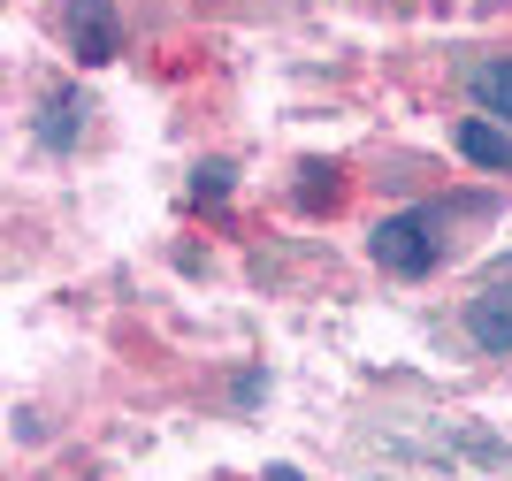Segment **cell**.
I'll use <instances>...</instances> for the list:
<instances>
[{
	"label": "cell",
	"mask_w": 512,
	"mask_h": 481,
	"mask_svg": "<svg viewBox=\"0 0 512 481\" xmlns=\"http://www.w3.org/2000/svg\"><path fill=\"white\" fill-rule=\"evenodd\" d=\"M77 130H85V92H54V100L39 107V146L69 153V146H77Z\"/></svg>",
	"instance_id": "cell-5"
},
{
	"label": "cell",
	"mask_w": 512,
	"mask_h": 481,
	"mask_svg": "<svg viewBox=\"0 0 512 481\" xmlns=\"http://www.w3.org/2000/svg\"><path fill=\"white\" fill-rule=\"evenodd\" d=\"M467 92L490 107V115H505V123H512V62H482V69L467 77Z\"/></svg>",
	"instance_id": "cell-6"
},
{
	"label": "cell",
	"mask_w": 512,
	"mask_h": 481,
	"mask_svg": "<svg viewBox=\"0 0 512 481\" xmlns=\"http://www.w3.org/2000/svg\"><path fill=\"white\" fill-rule=\"evenodd\" d=\"M367 252H375V268L383 275H436L444 268V207H406L390 214V222H375V237H367Z\"/></svg>",
	"instance_id": "cell-1"
},
{
	"label": "cell",
	"mask_w": 512,
	"mask_h": 481,
	"mask_svg": "<svg viewBox=\"0 0 512 481\" xmlns=\"http://www.w3.org/2000/svg\"><path fill=\"white\" fill-rule=\"evenodd\" d=\"M459 153H467L474 168H497V176H512V130L482 123V115H467V123H459Z\"/></svg>",
	"instance_id": "cell-4"
},
{
	"label": "cell",
	"mask_w": 512,
	"mask_h": 481,
	"mask_svg": "<svg viewBox=\"0 0 512 481\" xmlns=\"http://www.w3.org/2000/svg\"><path fill=\"white\" fill-rule=\"evenodd\" d=\"M459 321H467V344H474V352H512V283H482V291H474L467 298V314H459Z\"/></svg>",
	"instance_id": "cell-3"
},
{
	"label": "cell",
	"mask_w": 512,
	"mask_h": 481,
	"mask_svg": "<svg viewBox=\"0 0 512 481\" xmlns=\"http://www.w3.org/2000/svg\"><path fill=\"white\" fill-rule=\"evenodd\" d=\"M62 31H69V54L85 69L115 62L123 54V23H115V0H62Z\"/></svg>",
	"instance_id": "cell-2"
},
{
	"label": "cell",
	"mask_w": 512,
	"mask_h": 481,
	"mask_svg": "<svg viewBox=\"0 0 512 481\" xmlns=\"http://www.w3.org/2000/svg\"><path fill=\"white\" fill-rule=\"evenodd\" d=\"M222 191H230V161H207L199 168V199H222Z\"/></svg>",
	"instance_id": "cell-7"
},
{
	"label": "cell",
	"mask_w": 512,
	"mask_h": 481,
	"mask_svg": "<svg viewBox=\"0 0 512 481\" xmlns=\"http://www.w3.org/2000/svg\"><path fill=\"white\" fill-rule=\"evenodd\" d=\"M268 481H306V474H299V466H268Z\"/></svg>",
	"instance_id": "cell-8"
}]
</instances>
